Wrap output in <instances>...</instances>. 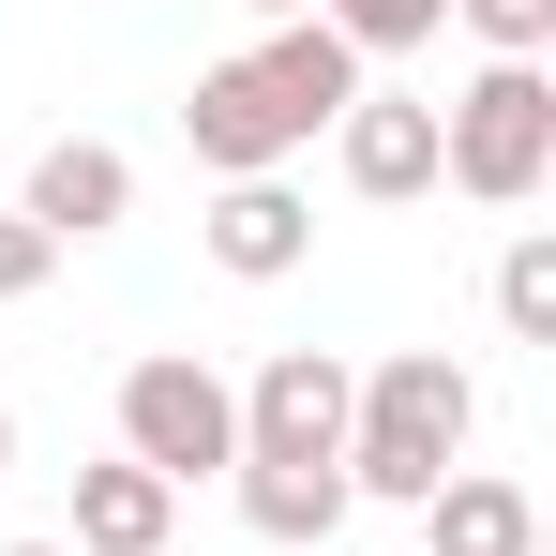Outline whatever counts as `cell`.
Returning <instances> with one entry per match:
<instances>
[{
    "mask_svg": "<svg viewBox=\"0 0 556 556\" xmlns=\"http://www.w3.org/2000/svg\"><path fill=\"white\" fill-rule=\"evenodd\" d=\"M362 105V61L316 30V15H286L271 46H241V61H211L181 91V136L211 181H286V151H316L331 121Z\"/></svg>",
    "mask_w": 556,
    "mask_h": 556,
    "instance_id": "cell-1",
    "label": "cell"
},
{
    "mask_svg": "<svg viewBox=\"0 0 556 556\" xmlns=\"http://www.w3.org/2000/svg\"><path fill=\"white\" fill-rule=\"evenodd\" d=\"M466 421H481V376H466L452 346H391V362H362V391H346V496L421 511V496L466 466Z\"/></svg>",
    "mask_w": 556,
    "mask_h": 556,
    "instance_id": "cell-2",
    "label": "cell"
},
{
    "mask_svg": "<svg viewBox=\"0 0 556 556\" xmlns=\"http://www.w3.org/2000/svg\"><path fill=\"white\" fill-rule=\"evenodd\" d=\"M437 181L481 195V211H527L556 181V76L542 61H481L452 105H437Z\"/></svg>",
    "mask_w": 556,
    "mask_h": 556,
    "instance_id": "cell-3",
    "label": "cell"
},
{
    "mask_svg": "<svg viewBox=\"0 0 556 556\" xmlns=\"http://www.w3.org/2000/svg\"><path fill=\"white\" fill-rule=\"evenodd\" d=\"M121 466H151L166 496L211 481V466H241V376H211L195 346L121 362Z\"/></svg>",
    "mask_w": 556,
    "mask_h": 556,
    "instance_id": "cell-4",
    "label": "cell"
},
{
    "mask_svg": "<svg viewBox=\"0 0 556 556\" xmlns=\"http://www.w3.org/2000/svg\"><path fill=\"white\" fill-rule=\"evenodd\" d=\"M346 391H362V362L271 346L241 376V466H346Z\"/></svg>",
    "mask_w": 556,
    "mask_h": 556,
    "instance_id": "cell-5",
    "label": "cell"
},
{
    "mask_svg": "<svg viewBox=\"0 0 556 556\" xmlns=\"http://www.w3.org/2000/svg\"><path fill=\"white\" fill-rule=\"evenodd\" d=\"M331 166H346V195H376V211L437 195V105L421 91H362L346 121H331Z\"/></svg>",
    "mask_w": 556,
    "mask_h": 556,
    "instance_id": "cell-6",
    "label": "cell"
},
{
    "mask_svg": "<svg viewBox=\"0 0 556 556\" xmlns=\"http://www.w3.org/2000/svg\"><path fill=\"white\" fill-rule=\"evenodd\" d=\"M195 241H211V271H226V286H286L301 256H316V211H301L286 181H211Z\"/></svg>",
    "mask_w": 556,
    "mask_h": 556,
    "instance_id": "cell-7",
    "label": "cell"
},
{
    "mask_svg": "<svg viewBox=\"0 0 556 556\" xmlns=\"http://www.w3.org/2000/svg\"><path fill=\"white\" fill-rule=\"evenodd\" d=\"M15 211H30V226L76 256V241H105V226H136V166H121L105 136H61V151L30 166V195H15Z\"/></svg>",
    "mask_w": 556,
    "mask_h": 556,
    "instance_id": "cell-8",
    "label": "cell"
},
{
    "mask_svg": "<svg viewBox=\"0 0 556 556\" xmlns=\"http://www.w3.org/2000/svg\"><path fill=\"white\" fill-rule=\"evenodd\" d=\"M421 542L437 556H542V496L496 481V466H452V481L421 496Z\"/></svg>",
    "mask_w": 556,
    "mask_h": 556,
    "instance_id": "cell-9",
    "label": "cell"
},
{
    "mask_svg": "<svg viewBox=\"0 0 556 556\" xmlns=\"http://www.w3.org/2000/svg\"><path fill=\"white\" fill-rule=\"evenodd\" d=\"M166 527H181V496L151 481V466H76V527H61V556H166Z\"/></svg>",
    "mask_w": 556,
    "mask_h": 556,
    "instance_id": "cell-10",
    "label": "cell"
},
{
    "mask_svg": "<svg viewBox=\"0 0 556 556\" xmlns=\"http://www.w3.org/2000/svg\"><path fill=\"white\" fill-rule=\"evenodd\" d=\"M226 481H241V527H256V542H346V511H362V496H346V466H226Z\"/></svg>",
    "mask_w": 556,
    "mask_h": 556,
    "instance_id": "cell-11",
    "label": "cell"
},
{
    "mask_svg": "<svg viewBox=\"0 0 556 556\" xmlns=\"http://www.w3.org/2000/svg\"><path fill=\"white\" fill-rule=\"evenodd\" d=\"M301 15H316L346 61H406V46H437V15H452V0H301Z\"/></svg>",
    "mask_w": 556,
    "mask_h": 556,
    "instance_id": "cell-12",
    "label": "cell"
},
{
    "mask_svg": "<svg viewBox=\"0 0 556 556\" xmlns=\"http://www.w3.org/2000/svg\"><path fill=\"white\" fill-rule=\"evenodd\" d=\"M496 331H511V346H556V241L542 226L496 256Z\"/></svg>",
    "mask_w": 556,
    "mask_h": 556,
    "instance_id": "cell-13",
    "label": "cell"
},
{
    "mask_svg": "<svg viewBox=\"0 0 556 556\" xmlns=\"http://www.w3.org/2000/svg\"><path fill=\"white\" fill-rule=\"evenodd\" d=\"M452 15L496 46V61H542V46H556V0H452Z\"/></svg>",
    "mask_w": 556,
    "mask_h": 556,
    "instance_id": "cell-14",
    "label": "cell"
},
{
    "mask_svg": "<svg viewBox=\"0 0 556 556\" xmlns=\"http://www.w3.org/2000/svg\"><path fill=\"white\" fill-rule=\"evenodd\" d=\"M61 271V241H46V226H30V211H0V301H30V286Z\"/></svg>",
    "mask_w": 556,
    "mask_h": 556,
    "instance_id": "cell-15",
    "label": "cell"
},
{
    "mask_svg": "<svg viewBox=\"0 0 556 556\" xmlns=\"http://www.w3.org/2000/svg\"><path fill=\"white\" fill-rule=\"evenodd\" d=\"M0 466H15V406H0Z\"/></svg>",
    "mask_w": 556,
    "mask_h": 556,
    "instance_id": "cell-16",
    "label": "cell"
},
{
    "mask_svg": "<svg viewBox=\"0 0 556 556\" xmlns=\"http://www.w3.org/2000/svg\"><path fill=\"white\" fill-rule=\"evenodd\" d=\"M0 556H61V542H0Z\"/></svg>",
    "mask_w": 556,
    "mask_h": 556,
    "instance_id": "cell-17",
    "label": "cell"
},
{
    "mask_svg": "<svg viewBox=\"0 0 556 556\" xmlns=\"http://www.w3.org/2000/svg\"><path fill=\"white\" fill-rule=\"evenodd\" d=\"M256 15H301V0H256Z\"/></svg>",
    "mask_w": 556,
    "mask_h": 556,
    "instance_id": "cell-18",
    "label": "cell"
}]
</instances>
